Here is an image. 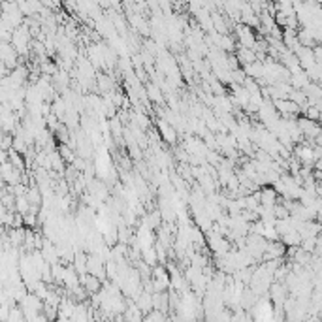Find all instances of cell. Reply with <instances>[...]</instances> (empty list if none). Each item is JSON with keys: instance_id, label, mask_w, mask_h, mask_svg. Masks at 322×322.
<instances>
[{"instance_id": "ba28073f", "label": "cell", "mask_w": 322, "mask_h": 322, "mask_svg": "<svg viewBox=\"0 0 322 322\" xmlns=\"http://www.w3.org/2000/svg\"><path fill=\"white\" fill-rule=\"evenodd\" d=\"M34 322H49L48 315H46V313H42V315H40V317H38V319H36Z\"/></svg>"}, {"instance_id": "8992f818", "label": "cell", "mask_w": 322, "mask_h": 322, "mask_svg": "<svg viewBox=\"0 0 322 322\" xmlns=\"http://www.w3.org/2000/svg\"><path fill=\"white\" fill-rule=\"evenodd\" d=\"M142 255H143V262L147 266H155L159 262V255H157V249H155V247L142 251Z\"/></svg>"}, {"instance_id": "277c9868", "label": "cell", "mask_w": 322, "mask_h": 322, "mask_svg": "<svg viewBox=\"0 0 322 322\" xmlns=\"http://www.w3.org/2000/svg\"><path fill=\"white\" fill-rule=\"evenodd\" d=\"M147 93H149V98H151L153 102H157V104H161L162 100H164V98H162V93H164V91H161V87L157 85V83H149V85H147Z\"/></svg>"}, {"instance_id": "6da1fadb", "label": "cell", "mask_w": 322, "mask_h": 322, "mask_svg": "<svg viewBox=\"0 0 322 322\" xmlns=\"http://www.w3.org/2000/svg\"><path fill=\"white\" fill-rule=\"evenodd\" d=\"M279 200L281 198H279L277 190L271 189V187H264V189L260 190V206H264V208H275Z\"/></svg>"}, {"instance_id": "52a82bcc", "label": "cell", "mask_w": 322, "mask_h": 322, "mask_svg": "<svg viewBox=\"0 0 322 322\" xmlns=\"http://www.w3.org/2000/svg\"><path fill=\"white\" fill-rule=\"evenodd\" d=\"M8 322H27V319H25V313H23V309L21 307H13L11 305L10 309V317H8Z\"/></svg>"}, {"instance_id": "5b68a950", "label": "cell", "mask_w": 322, "mask_h": 322, "mask_svg": "<svg viewBox=\"0 0 322 322\" xmlns=\"http://www.w3.org/2000/svg\"><path fill=\"white\" fill-rule=\"evenodd\" d=\"M58 153H60V157L64 159V162H76V153L72 151V147L70 145H64V143H60V147L57 149Z\"/></svg>"}, {"instance_id": "3957f363", "label": "cell", "mask_w": 322, "mask_h": 322, "mask_svg": "<svg viewBox=\"0 0 322 322\" xmlns=\"http://www.w3.org/2000/svg\"><path fill=\"white\" fill-rule=\"evenodd\" d=\"M159 130H161L162 138H164L166 142L171 143V145H175V142H177V130H175V128H173L166 119L159 123Z\"/></svg>"}, {"instance_id": "7a4b0ae2", "label": "cell", "mask_w": 322, "mask_h": 322, "mask_svg": "<svg viewBox=\"0 0 322 322\" xmlns=\"http://www.w3.org/2000/svg\"><path fill=\"white\" fill-rule=\"evenodd\" d=\"M81 286H83L89 294L95 296V294H98L100 290H102V281H100L98 277H95V275L87 273L81 277Z\"/></svg>"}]
</instances>
